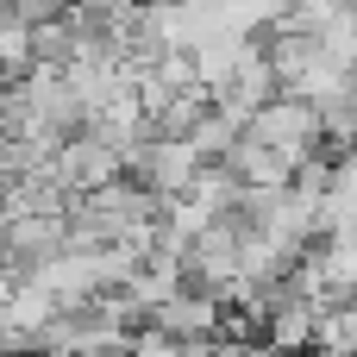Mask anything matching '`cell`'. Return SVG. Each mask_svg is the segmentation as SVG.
Listing matches in <instances>:
<instances>
[{
    "instance_id": "obj_1",
    "label": "cell",
    "mask_w": 357,
    "mask_h": 357,
    "mask_svg": "<svg viewBox=\"0 0 357 357\" xmlns=\"http://www.w3.org/2000/svg\"><path fill=\"white\" fill-rule=\"evenodd\" d=\"M245 138H251V144H264L276 163H289V176H295V163H307V157H320V151H326V132H320L314 107H307V100H295V94L264 100V107L245 119Z\"/></svg>"
},
{
    "instance_id": "obj_2",
    "label": "cell",
    "mask_w": 357,
    "mask_h": 357,
    "mask_svg": "<svg viewBox=\"0 0 357 357\" xmlns=\"http://www.w3.org/2000/svg\"><path fill=\"white\" fill-rule=\"evenodd\" d=\"M113 176H119V151H113V144H100L94 132L63 138V144H56V157H50V169H44V182H50L63 201H82V195L107 188Z\"/></svg>"
},
{
    "instance_id": "obj_3",
    "label": "cell",
    "mask_w": 357,
    "mask_h": 357,
    "mask_svg": "<svg viewBox=\"0 0 357 357\" xmlns=\"http://www.w3.org/2000/svg\"><path fill=\"white\" fill-rule=\"evenodd\" d=\"M220 326H226V307L195 289H176L169 301L151 307V333H163V339H220Z\"/></svg>"
},
{
    "instance_id": "obj_4",
    "label": "cell",
    "mask_w": 357,
    "mask_h": 357,
    "mask_svg": "<svg viewBox=\"0 0 357 357\" xmlns=\"http://www.w3.org/2000/svg\"><path fill=\"white\" fill-rule=\"evenodd\" d=\"M157 6H176V13H220V0H157Z\"/></svg>"
},
{
    "instance_id": "obj_5",
    "label": "cell",
    "mask_w": 357,
    "mask_h": 357,
    "mask_svg": "<svg viewBox=\"0 0 357 357\" xmlns=\"http://www.w3.org/2000/svg\"><path fill=\"white\" fill-rule=\"evenodd\" d=\"M0 357H6V345H0Z\"/></svg>"
}]
</instances>
